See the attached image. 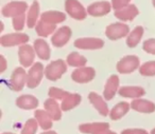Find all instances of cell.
<instances>
[{
  "instance_id": "obj_1",
  "label": "cell",
  "mask_w": 155,
  "mask_h": 134,
  "mask_svg": "<svg viewBox=\"0 0 155 134\" xmlns=\"http://www.w3.org/2000/svg\"><path fill=\"white\" fill-rule=\"evenodd\" d=\"M67 71V66L64 60L58 59L54 60L51 64H49L45 69V76L49 80H58L63 76L65 72Z\"/></svg>"
},
{
  "instance_id": "obj_2",
  "label": "cell",
  "mask_w": 155,
  "mask_h": 134,
  "mask_svg": "<svg viewBox=\"0 0 155 134\" xmlns=\"http://www.w3.org/2000/svg\"><path fill=\"white\" fill-rule=\"evenodd\" d=\"M79 130L84 134H117L110 130V125L107 123H82L79 126Z\"/></svg>"
},
{
  "instance_id": "obj_3",
  "label": "cell",
  "mask_w": 155,
  "mask_h": 134,
  "mask_svg": "<svg viewBox=\"0 0 155 134\" xmlns=\"http://www.w3.org/2000/svg\"><path fill=\"white\" fill-rule=\"evenodd\" d=\"M44 75H45V71H44L43 64L41 62H35L28 72V76H27L28 88H30V89L36 88L41 83Z\"/></svg>"
},
{
  "instance_id": "obj_4",
  "label": "cell",
  "mask_w": 155,
  "mask_h": 134,
  "mask_svg": "<svg viewBox=\"0 0 155 134\" xmlns=\"http://www.w3.org/2000/svg\"><path fill=\"white\" fill-rule=\"evenodd\" d=\"M27 76L28 74L22 68H16L11 75V79L9 81V88L12 91L19 92L24 89L27 83Z\"/></svg>"
},
{
  "instance_id": "obj_5",
  "label": "cell",
  "mask_w": 155,
  "mask_h": 134,
  "mask_svg": "<svg viewBox=\"0 0 155 134\" xmlns=\"http://www.w3.org/2000/svg\"><path fill=\"white\" fill-rule=\"evenodd\" d=\"M65 10L70 17L77 20H83L86 18L87 11L78 0H66L65 1Z\"/></svg>"
},
{
  "instance_id": "obj_6",
  "label": "cell",
  "mask_w": 155,
  "mask_h": 134,
  "mask_svg": "<svg viewBox=\"0 0 155 134\" xmlns=\"http://www.w3.org/2000/svg\"><path fill=\"white\" fill-rule=\"evenodd\" d=\"M137 68H139V58L135 55L125 56L117 64V71L120 74H129Z\"/></svg>"
},
{
  "instance_id": "obj_7",
  "label": "cell",
  "mask_w": 155,
  "mask_h": 134,
  "mask_svg": "<svg viewBox=\"0 0 155 134\" xmlns=\"http://www.w3.org/2000/svg\"><path fill=\"white\" fill-rule=\"evenodd\" d=\"M96 76V71L91 67L78 68L71 74V78L78 83H86L91 81Z\"/></svg>"
},
{
  "instance_id": "obj_8",
  "label": "cell",
  "mask_w": 155,
  "mask_h": 134,
  "mask_svg": "<svg viewBox=\"0 0 155 134\" xmlns=\"http://www.w3.org/2000/svg\"><path fill=\"white\" fill-rule=\"evenodd\" d=\"M129 33V26L124 23H119V22L110 24L105 30L106 37L110 40H117V39L123 38V37L127 36Z\"/></svg>"
},
{
  "instance_id": "obj_9",
  "label": "cell",
  "mask_w": 155,
  "mask_h": 134,
  "mask_svg": "<svg viewBox=\"0 0 155 134\" xmlns=\"http://www.w3.org/2000/svg\"><path fill=\"white\" fill-rule=\"evenodd\" d=\"M28 9V5L22 1H13L2 8V15L5 17H17L19 15L25 14Z\"/></svg>"
},
{
  "instance_id": "obj_10",
  "label": "cell",
  "mask_w": 155,
  "mask_h": 134,
  "mask_svg": "<svg viewBox=\"0 0 155 134\" xmlns=\"http://www.w3.org/2000/svg\"><path fill=\"white\" fill-rule=\"evenodd\" d=\"M29 41V36L22 33H13V34L3 35L0 38V43L3 47H14V45L27 43Z\"/></svg>"
},
{
  "instance_id": "obj_11",
  "label": "cell",
  "mask_w": 155,
  "mask_h": 134,
  "mask_svg": "<svg viewBox=\"0 0 155 134\" xmlns=\"http://www.w3.org/2000/svg\"><path fill=\"white\" fill-rule=\"evenodd\" d=\"M104 45V41L100 38H79L74 41V47L81 50H98Z\"/></svg>"
},
{
  "instance_id": "obj_12",
  "label": "cell",
  "mask_w": 155,
  "mask_h": 134,
  "mask_svg": "<svg viewBox=\"0 0 155 134\" xmlns=\"http://www.w3.org/2000/svg\"><path fill=\"white\" fill-rule=\"evenodd\" d=\"M70 37H71L70 28H68V26H62V28H60L53 34V36L51 38V42L56 48L64 47L69 41Z\"/></svg>"
},
{
  "instance_id": "obj_13",
  "label": "cell",
  "mask_w": 155,
  "mask_h": 134,
  "mask_svg": "<svg viewBox=\"0 0 155 134\" xmlns=\"http://www.w3.org/2000/svg\"><path fill=\"white\" fill-rule=\"evenodd\" d=\"M35 50L31 45H24L18 50V57H19V62L22 67H30L32 66L34 61Z\"/></svg>"
},
{
  "instance_id": "obj_14",
  "label": "cell",
  "mask_w": 155,
  "mask_h": 134,
  "mask_svg": "<svg viewBox=\"0 0 155 134\" xmlns=\"http://www.w3.org/2000/svg\"><path fill=\"white\" fill-rule=\"evenodd\" d=\"M88 99L91 101V104L95 107V109L102 115V116H107L110 115V110L106 104L105 100L102 98V96H100L99 94H97L96 92H91L88 95Z\"/></svg>"
},
{
  "instance_id": "obj_15",
  "label": "cell",
  "mask_w": 155,
  "mask_h": 134,
  "mask_svg": "<svg viewBox=\"0 0 155 134\" xmlns=\"http://www.w3.org/2000/svg\"><path fill=\"white\" fill-rule=\"evenodd\" d=\"M112 5L107 1H101V2H95L91 3L88 8H87V13L91 16L95 17H100V16H104L108 14L112 9Z\"/></svg>"
},
{
  "instance_id": "obj_16",
  "label": "cell",
  "mask_w": 155,
  "mask_h": 134,
  "mask_svg": "<svg viewBox=\"0 0 155 134\" xmlns=\"http://www.w3.org/2000/svg\"><path fill=\"white\" fill-rule=\"evenodd\" d=\"M119 88V77L117 75H112L110 78L107 79L105 83V87H104L103 91V96L106 100H110L116 93L118 92Z\"/></svg>"
},
{
  "instance_id": "obj_17",
  "label": "cell",
  "mask_w": 155,
  "mask_h": 134,
  "mask_svg": "<svg viewBox=\"0 0 155 134\" xmlns=\"http://www.w3.org/2000/svg\"><path fill=\"white\" fill-rule=\"evenodd\" d=\"M131 108L140 113H153L155 111V104L150 100L136 98L132 101Z\"/></svg>"
},
{
  "instance_id": "obj_18",
  "label": "cell",
  "mask_w": 155,
  "mask_h": 134,
  "mask_svg": "<svg viewBox=\"0 0 155 134\" xmlns=\"http://www.w3.org/2000/svg\"><path fill=\"white\" fill-rule=\"evenodd\" d=\"M138 13L139 12H138V9L136 8V5H130L127 7L123 8V9L115 12V16H116V18L122 20V21H131L138 15Z\"/></svg>"
},
{
  "instance_id": "obj_19",
  "label": "cell",
  "mask_w": 155,
  "mask_h": 134,
  "mask_svg": "<svg viewBox=\"0 0 155 134\" xmlns=\"http://www.w3.org/2000/svg\"><path fill=\"white\" fill-rule=\"evenodd\" d=\"M44 107L53 120H60L62 118V108H60L55 99L48 98L44 104Z\"/></svg>"
},
{
  "instance_id": "obj_20",
  "label": "cell",
  "mask_w": 155,
  "mask_h": 134,
  "mask_svg": "<svg viewBox=\"0 0 155 134\" xmlns=\"http://www.w3.org/2000/svg\"><path fill=\"white\" fill-rule=\"evenodd\" d=\"M16 106L24 110H33L38 106V99L32 95H21L16 99Z\"/></svg>"
},
{
  "instance_id": "obj_21",
  "label": "cell",
  "mask_w": 155,
  "mask_h": 134,
  "mask_svg": "<svg viewBox=\"0 0 155 134\" xmlns=\"http://www.w3.org/2000/svg\"><path fill=\"white\" fill-rule=\"evenodd\" d=\"M119 95L127 98H140L144 95L146 91L141 87H122L118 91Z\"/></svg>"
},
{
  "instance_id": "obj_22",
  "label": "cell",
  "mask_w": 155,
  "mask_h": 134,
  "mask_svg": "<svg viewBox=\"0 0 155 134\" xmlns=\"http://www.w3.org/2000/svg\"><path fill=\"white\" fill-rule=\"evenodd\" d=\"M35 119L37 120L38 125L41 127V129L48 131L49 129H51L52 127V121L53 119L51 118L48 112L46 110H36L34 113Z\"/></svg>"
},
{
  "instance_id": "obj_23",
  "label": "cell",
  "mask_w": 155,
  "mask_h": 134,
  "mask_svg": "<svg viewBox=\"0 0 155 134\" xmlns=\"http://www.w3.org/2000/svg\"><path fill=\"white\" fill-rule=\"evenodd\" d=\"M34 50L35 53L37 54V56L41 59L48 60L50 58V55H51L50 48L48 45V43L43 39H36L34 41Z\"/></svg>"
},
{
  "instance_id": "obj_24",
  "label": "cell",
  "mask_w": 155,
  "mask_h": 134,
  "mask_svg": "<svg viewBox=\"0 0 155 134\" xmlns=\"http://www.w3.org/2000/svg\"><path fill=\"white\" fill-rule=\"evenodd\" d=\"M65 19H66L65 14L62 13V12H56V11L45 12V13H43L41 16V20L47 22V23H51V24L60 23V22L65 21Z\"/></svg>"
},
{
  "instance_id": "obj_25",
  "label": "cell",
  "mask_w": 155,
  "mask_h": 134,
  "mask_svg": "<svg viewBox=\"0 0 155 134\" xmlns=\"http://www.w3.org/2000/svg\"><path fill=\"white\" fill-rule=\"evenodd\" d=\"M130 107H131V104H129L125 101L117 104L110 112V119H112V120H118V119L122 118V117L130 111Z\"/></svg>"
},
{
  "instance_id": "obj_26",
  "label": "cell",
  "mask_w": 155,
  "mask_h": 134,
  "mask_svg": "<svg viewBox=\"0 0 155 134\" xmlns=\"http://www.w3.org/2000/svg\"><path fill=\"white\" fill-rule=\"evenodd\" d=\"M81 100H82L81 95H79V94L69 93L68 95L62 100L61 108H62L63 111H69V110H71V109L75 108V107L81 102Z\"/></svg>"
},
{
  "instance_id": "obj_27",
  "label": "cell",
  "mask_w": 155,
  "mask_h": 134,
  "mask_svg": "<svg viewBox=\"0 0 155 134\" xmlns=\"http://www.w3.org/2000/svg\"><path fill=\"white\" fill-rule=\"evenodd\" d=\"M39 14V5L37 1H34L31 5V8L29 9L28 15H27V26L29 29H32L34 26H36V20Z\"/></svg>"
},
{
  "instance_id": "obj_28",
  "label": "cell",
  "mask_w": 155,
  "mask_h": 134,
  "mask_svg": "<svg viewBox=\"0 0 155 134\" xmlns=\"http://www.w3.org/2000/svg\"><path fill=\"white\" fill-rule=\"evenodd\" d=\"M143 35V28L142 26H136L133 31L129 34L127 38V45L130 48H135L141 40V37Z\"/></svg>"
},
{
  "instance_id": "obj_29",
  "label": "cell",
  "mask_w": 155,
  "mask_h": 134,
  "mask_svg": "<svg viewBox=\"0 0 155 134\" xmlns=\"http://www.w3.org/2000/svg\"><path fill=\"white\" fill-rule=\"evenodd\" d=\"M55 29H56V24L47 23V22L43 21V20H39L37 22L36 26H35L37 35H39L41 37H48L50 34H52L55 31Z\"/></svg>"
},
{
  "instance_id": "obj_30",
  "label": "cell",
  "mask_w": 155,
  "mask_h": 134,
  "mask_svg": "<svg viewBox=\"0 0 155 134\" xmlns=\"http://www.w3.org/2000/svg\"><path fill=\"white\" fill-rule=\"evenodd\" d=\"M87 59L82 56L81 54L77 53V52H73L70 53L67 56V64L70 67H79V68H82L86 64Z\"/></svg>"
},
{
  "instance_id": "obj_31",
  "label": "cell",
  "mask_w": 155,
  "mask_h": 134,
  "mask_svg": "<svg viewBox=\"0 0 155 134\" xmlns=\"http://www.w3.org/2000/svg\"><path fill=\"white\" fill-rule=\"evenodd\" d=\"M37 127H38V123H37L36 119L30 118L29 120L26 121L20 134H35L37 131Z\"/></svg>"
},
{
  "instance_id": "obj_32",
  "label": "cell",
  "mask_w": 155,
  "mask_h": 134,
  "mask_svg": "<svg viewBox=\"0 0 155 134\" xmlns=\"http://www.w3.org/2000/svg\"><path fill=\"white\" fill-rule=\"evenodd\" d=\"M139 72L143 76H155V61H148L139 67Z\"/></svg>"
},
{
  "instance_id": "obj_33",
  "label": "cell",
  "mask_w": 155,
  "mask_h": 134,
  "mask_svg": "<svg viewBox=\"0 0 155 134\" xmlns=\"http://www.w3.org/2000/svg\"><path fill=\"white\" fill-rule=\"evenodd\" d=\"M49 94L50 98H53V99H60V100H63L67 95H68V92L64 91L62 89H58V88H50L49 89Z\"/></svg>"
},
{
  "instance_id": "obj_34",
  "label": "cell",
  "mask_w": 155,
  "mask_h": 134,
  "mask_svg": "<svg viewBox=\"0 0 155 134\" xmlns=\"http://www.w3.org/2000/svg\"><path fill=\"white\" fill-rule=\"evenodd\" d=\"M25 21H26V15L22 14L17 17L13 18V28L15 31H22L25 28Z\"/></svg>"
},
{
  "instance_id": "obj_35",
  "label": "cell",
  "mask_w": 155,
  "mask_h": 134,
  "mask_svg": "<svg viewBox=\"0 0 155 134\" xmlns=\"http://www.w3.org/2000/svg\"><path fill=\"white\" fill-rule=\"evenodd\" d=\"M143 50L149 54H153L155 55V39L151 38L148 39L143 42V45H142Z\"/></svg>"
},
{
  "instance_id": "obj_36",
  "label": "cell",
  "mask_w": 155,
  "mask_h": 134,
  "mask_svg": "<svg viewBox=\"0 0 155 134\" xmlns=\"http://www.w3.org/2000/svg\"><path fill=\"white\" fill-rule=\"evenodd\" d=\"M130 1L131 0H112V7L114 10L118 11V10H121L123 8L127 7Z\"/></svg>"
},
{
  "instance_id": "obj_37",
  "label": "cell",
  "mask_w": 155,
  "mask_h": 134,
  "mask_svg": "<svg viewBox=\"0 0 155 134\" xmlns=\"http://www.w3.org/2000/svg\"><path fill=\"white\" fill-rule=\"evenodd\" d=\"M120 134H148V132L143 129H125Z\"/></svg>"
},
{
  "instance_id": "obj_38",
  "label": "cell",
  "mask_w": 155,
  "mask_h": 134,
  "mask_svg": "<svg viewBox=\"0 0 155 134\" xmlns=\"http://www.w3.org/2000/svg\"><path fill=\"white\" fill-rule=\"evenodd\" d=\"M0 61H1V68H0V72L2 73L5 72V70L7 69V61H5V58L2 55L0 56Z\"/></svg>"
},
{
  "instance_id": "obj_39",
  "label": "cell",
  "mask_w": 155,
  "mask_h": 134,
  "mask_svg": "<svg viewBox=\"0 0 155 134\" xmlns=\"http://www.w3.org/2000/svg\"><path fill=\"white\" fill-rule=\"evenodd\" d=\"M41 134H58L55 131H51V130H48V131H46V132H44V133H41Z\"/></svg>"
},
{
  "instance_id": "obj_40",
  "label": "cell",
  "mask_w": 155,
  "mask_h": 134,
  "mask_svg": "<svg viewBox=\"0 0 155 134\" xmlns=\"http://www.w3.org/2000/svg\"><path fill=\"white\" fill-rule=\"evenodd\" d=\"M151 134H155V128H154V129H152V131H151Z\"/></svg>"
},
{
  "instance_id": "obj_41",
  "label": "cell",
  "mask_w": 155,
  "mask_h": 134,
  "mask_svg": "<svg viewBox=\"0 0 155 134\" xmlns=\"http://www.w3.org/2000/svg\"><path fill=\"white\" fill-rule=\"evenodd\" d=\"M2 134H14V133H11V132H5V133H2Z\"/></svg>"
},
{
  "instance_id": "obj_42",
  "label": "cell",
  "mask_w": 155,
  "mask_h": 134,
  "mask_svg": "<svg viewBox=\"0 0 155 134\" xmlns=\"http://www.w3.org/2000/svg\"><path fill=\"white\" fill-rule=\"evenodd\" d=\"M152 2H153V5L155 7V0H152Z\"/></svg>"
}]
</instances>
